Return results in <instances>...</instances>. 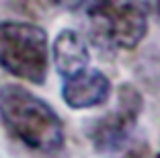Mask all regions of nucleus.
Listing matches in <instances>:
<instances>
[{"label":"nucleus","mask_w":160,"mask_h":158,"mask_svg":"<svg viewBox=\"0 0 160 158\" xmlns=\"http://www.w3.org/2000/svg\"><path fill=\"white\" fill-rule=\"evenodd\" d=\"M156 13H158V17H160V0H156Z\"/></svg>","instance_id":"1a4fd4ad"},{"label":"nucleus","mask_w":160,"mask_h":158,"mask_svg":"<svg viewBox=\"0 0 160 158\" xmlns=\"http://www.w3.org/2000/svg\"><path fill=\"white\" fill-rule=\"evenodd\" d=\"M94 45L107 51H132L150 29V0H88L84 6Z\"/></svg>","instance_id":"f03ea898"},{"label":"nucleus","mask_w":160,"mask_h":158,"mask_svg":"<svg viewBox=\"0 0 160 158\" xmlns=\"http://www.w3.org/2000/svg\"><path fill=\"white\" fill-rule=\"evenodd\" d=\"M56 6H60V8H64V10H78V8H82V6H86V2L88 0H52Z\"/></svg>","instance_id":"6e6552de"},{"label":"nucleus","mask_w":160,"mask_h":158,"mask_svg":"<svg viewBox=\"0 0 160 158\" xmlns=\"http://www.w3.org/2000/svg\"><path fill=\"white\" fill-rule=\"evenodd\" d=\"M144 109V97L133 84H121L111 111L97 117L88 127V140L99 154H113L129 142Z\"/></svg>","instance_id":"20e7f679"},{"label":"nucleus","mask_w":160,"mask_h":158,"mask_svg":"<svg viewBox=\"0 0 160 158\" xmlns=\"http://www.w3.org/2000/svg\"><path fill=\"white\" fill-rule=\"evenodd\" d=\"M117 156L115 158H148V148L146 142H133V144H125L123 150H117Z\"/></svg>","instance_id":"0eeeda50"},{"label":"nucleus","mask_w":160,"mask_h":158,"mask_svg":"<svg viewBox=\"0 0 160 158\" xmlns=\"http://www.w3.org/2000/svg\"><path fill=\"white\" fill-rule=\"evenodd\" d=\"M0 121L6 134L29 152L58 156L66 148V127L58 111L21 84L0 86Z\"/></svg>","instance_id":"f257e3e1"},{"label":"nucleus","mask_w":160,"mask_h":158,"mask_svg":"<svg viewBox=\"0 0 160 158\" xmlns=\"http://www.w3.org/2000/svg\"><path fill=\"white\" fill-rule=\"evenodd\" d=\"M111 99V80L101 70L84 68L62 80V101L74 111L101 107Z\"/></svg>","instance_id":"39448f33"},{"label":"nucleus","mask_w":160,"mask_h":158,"mask_svg":"<svg viewBox=\"0 0 160 158\" xmlns=\"http://www.w3.org/2000/svg\"><path fill=\"white\" fill-rule=\"evenodd\" d=\"M156 158H160V150H158V154H156Z\"/></svg>","instance_id":"9b49d317"},{"label":"nucleus","mask_w":160,"mask_h":158,"mask_svg":"<svg viewBox=\"0 0 160 158\" xmlns=\"http://www.w3.org/2000/svg\"><path fill=\"white\" fill-rule=\"evenodd\" d=\"M21 2H23V4H25V2H27V4H29V0H21ZM35 2H37V6H41V4H39L41 0H35Z\"/></svg>","instance_id":"9d476101"},{"label":"nucleus","mask_w":160,"mask_h":158,"mask_svg":"<svg viewBox=\"0 0 160 158\" xmlns=\"http://www.w3.org/2000/svg\"><path fill=\"white\" fill-rule=\"evenodd\" d=\"M49 60L53 62L62 80L78 74L90 64L88 41L74 29H62L49 47Z\"/></svg>","instance_id":"423d86ee"},{"label":"nucleus","mask_w":160,"mask_h":158,"mask_svg":"<svg viewBox=\"0 0 160 158\" xmlns=\"http://www.w3.org/2000/svg\"><path fill=\"white\" fill-rule=\"evenodd\" d=\"M0 70L29 84H45L49 72L45 29L29 21H0Z\"/></svg>","instance_id":"7ed1b4c3"}]
</instances>
